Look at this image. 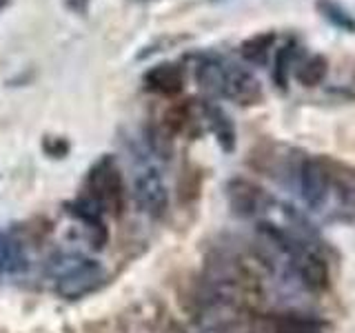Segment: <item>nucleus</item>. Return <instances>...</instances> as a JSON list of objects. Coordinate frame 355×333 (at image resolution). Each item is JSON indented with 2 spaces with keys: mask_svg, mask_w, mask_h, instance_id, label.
Masks as SVG:
<instances>
[{
  "mask_svg": "<svg viewBox=\"0 0 355 333\" xmlns=\"http://www.w3.org/2000/svg\"><path fill=\"white\" fill-rule=\"evenodd\" d=\"M27 260L20 244L0 229V273H20L25 271Z\"/></svg>",
  "mask_w": 355,
  "mask_h": 333,
  "instance_id": "9b49d317",
  "label": "nucleus"
},
{
  "mask_svg": "<svg viewBox=\"0 0 355 333\" xmlns=\"http://www.w3.org/2000/svg\"><path fill=\"white\" fill-rule=\"evenodd\" d=\"M47 273L53 280L55 293L67 300L94 293L105 280L103 264L83 253H55L47 264Z\"/></svg>",
  "mask_w": 355,
  "mask_h": 333,
  "instance_id": "f257e3e1",
  "label": "nucleus"
},
{
  "mask_svg": "<svg viewBox=\"0 0 355 333\" xmlns=\"http://www.w3.org/2000/svg\"><path fill=\"white\" fill-rule=\"evenodd\" d=\"M293 58H295V47L293 44H286L275 56V69H273V80L277 87H286V74L291 69L293 65Z\"/></svg>",
  "mask_w": 355,
  "mask_h": 333,
  "instance_id": "f3484780",
  "label": "nucleus"
},
{
  "mask_svg": "<svg viewBox=\"0 0 355 333\" xmlns=\"http://www.w3.org/2000/svg\"><path fill=\"white\" fill-rule=\"evenodd\" d=\"M89 3H92V0H64V5L69 7L73 14H87Z\"/></svg>",
  "mask_w": 355,
  "mask_h": 333,
  "instance_id": "aec40b11",
  "label": "nucleus"
},
{
  "mask_svg": "<svg viewBox=\"0 0 355 333\" xmlns=\"http://www.w3.org/2000/svg\"><path fill=\"white\" fill-rule=\"evenodd\" d=\"M329 178H331V185H336L338 194L344 198V203L355 205V171L351 169H336L331 171L329 169Z\"/></svg>",
  "mask_w": 355,
  "mask_h": 333,
  "instance_id": "dca6fc26",
  "label": "nucleus"
},
{
  "mask_svg": "<svg viewBox=\"0 0 355 333\" xmlns=\"http://www.w3.org/2000/svg\"><path fill=\"white\" fill-rule=\"evenodd\" d=\"M273 44H275V33L262 31L251 36L249 40H244L240 44V53H242V58L251 65H264L266 58H269V51L273 49Z\"/></svg>",
  "mask_w": 355,
  "mask_h": 333,
  "instance_id": "f8f14e48",
  "label": "nucleus"
},
{
  "mask_svg": "<svg viewBox=\"0 0 355 333\" xmlns=\"http://www.w3.org/2000/svg\"><path fill=\"white\" fill-rule=\"evenodd\" d=\"M300 185H302V194L309 203L318 205L331 187L329 169L318 160H306L300 166Z\"/></svg>",
  "mask_w": 355,
  "mask_h": 333,
  "instance_id": "6e6552de",
  "label": "nucleus"
},
{
  "mask_svg": "<svg viewBox=\"0 0 355 333\" xmlns=\"http://www.w3.org/2000/svg\"><path fill=\"white\" fill-rule=\"evenodd\" d=\"M96 209L103 214H120L125 207V185L116 160L111 155L100 158L87 173V196Z\"/></svg>",
  "mask_w": 355,
  "mask_h": 333,
  "instance_id": "f03ea898",
  "label": "nucleus"
},
{
  "mask_svg": "<svg viewBox=\"0 0 355 333\" xmlns=\"http://www.w3.org/2000/svg\"><path fill=\"white\" fill-rule=\"evenodd\" d=\"M222 98H229L238 105H255L262 100V85L249 69L238 65H227Z\"/></svg>",
  "mask_w": 355,
  "mask_h": 333,
  "instance_id": "39448f33",
  "label": "nucleus"
},
{
  "mask_svg": "<svg viewBox=\"0 0 355 333\" xmlns=\"http://www.w3.org/2000/svg\"><path fill=\"white\" fill-rule=\"evenodd\" d=\"M227 200H229L231 209L244 218L260 216L271 205V198L266 196L262 187H258L251 180H242V178H233V180H229Z\"/></svg>",
  "mask_w": 355,
  "mask_h": 333,
  "instance_id": "20e7f679",
  "label": "nucleus"
},
{
  "mask_svg": "<svg viewBox=\"0 0 355 333\" xmlns=\"http://www.w3.org/2000/svg\"><path fill=\"white\" fill-rule=\"evenodd\" d=\"M173 42H175L173 38H158L155 42L147 44V47H144V51L138 53V60H144V58H149L151 53H158V51H162V49H166V47H171Z\"/></svg>",
  "mask_w": 355,
  "mask_h": 333,
  "instance_id": "a211bd4d",
  "label": "nucleus"
},
{
  "mask_svg": "<svg viewBox=\"0 0 355 333\" xmlns=\"http://www.w3.org/2000/svg\"><path fill=\"white\" fill-rule=\"evenodd\" d=\"M44 149H47L51 155H55V158H60V155H64L67 153V142L62 140V138H47L44 140Z\"/></svg>",
  "mask_w": 355,
  "mask_h": 333,
  "instance_id": "6ab92c4d",
  "label": "nucleus"
},
{
  "mask_svg": "<svg viewBox=\"0 0 355 333\" xmlns=\"http://www.w3.org/2000/svg\"><path fill=\"white\" fill-rule=\"evenodd\" d=\"M144 85L149 92L173 98L184 89V69L175 62H160L153 65L151 69L144 74Z\"/></svg>",
  "mask_w": 355,
  "mask_h": 333,
  "instance_id": "423d86ee",
  "label": "nucleus"
},
{
  "mask_svg": "<svg viewBox=\"0 0 355 333\" xmlns=\"http://www.w3.org/2000/svg\"><path fill=\"white\" fill-rule=\"evenodd\" d=\"M140 3H149V0H140Z\"/></svg>",
  "mask_w": 355,
  "mask_h": 333,
  "instance_id": "412c9836",
  "label": "nucleus"
},
{
  "mask_svg": "<svg viewBox=\"0 0 355 333\" xmlns=\"http://www.w3.org/2000/svg\"><path fill=\"white\" fill-rule=\"evenodd\" d=\"M273 333H322L320 325L309 318H297V316H284L275 322Z\"/></svg>",
  "mask_w": 355,
  "mask_h": 333,
  "instance_id": "2eb2a0df",
  "label": "nucleus"
},
{
  "mask_svg": "<svg viewBox=\"0 0 355 333\" xmlns=\"http://www.w3.org/2000/svg\"><path fill=\"white\" fill-rule=\"evenodd\" d=\"M205 118L209 122L211 131H214L218 144L222 147V151L231 153L236 149V129H233V122L225 111L218 105H205Z\"/></svg>",
  "mask_w": 355,
  "mask_h": 333,
  "instance_id": "9d476101",
  "label": "nucleus"
},
{
  "mask_svg": "<svg viewBox=\"0 0 355 333\" xmlns=\"http://www.w3.org/2000/svg\"><path fill=\"white\" fill-rule=\"evenodd\" d=\"M327 71H329V60L324 58V56L315 53V56H309V58H304L302 62H300L295 78H297V83L304 85V87H318L327 78Z\"/></svg>",
  "mask_w": 355,
  "mask_h": 333,
  "instance_id": "ddd939ff",
  "label": "nucleus"
},
{
  "mask_svg": "<svg viewBox=\"0 0 355 333\" xmlns=\"http://www.w3.org/2000/svg\"><path fill=\"white\" fill-rule=\"evenodd\" d=\"M293 264L300 280L309 289H313V291H322L329 284V266L322 260V255H318L315 251L297 247L293 251Z\"/></svg>",
  "mask_w": 355,
  "mask_h": 333,
  "instance_id": "0eeeda50",
  "label": "nucleus"
},
{
  "mask_svg": "<svg viewBox=\"0 0 355 333\" xmlns=\"http://www.w3.org/2000/svg\"><path fill=\"white\" fill-rule=\"evenodd\" d=\"M133 198L138 207L151 218H160L169 207V191H166L164 178L160 169L151 162H140L133 173Z\"/></svg>",
  "mask_w": 355,
  "mask_h": 333,
  "instance_id": "7ed1b4c3",
  "label": "nucleus"
},
{
  "mask_svg": "<svg viewBox=\"0 0 355 333\" xmlns=\"http://www.w3.org/2000/svg\"><path fill=\"white\" fill-rule=\"evenodd\" d=\"M315 9L320 11L322 18H324L327 22H331L333 27L355 33V18L342 5H338L336 0H315Z\"/></svg>",
  "mask_w": 355,
  "mask_h": 333,
  "instance_id": "4468645a",
  "label": "nucleus"
},
{
  "mask_svg": "<svg viewBox=\"0 0 355 333\" xmlns=\"http://www.w3.org/2000/svg\"><path fill=\"white\" fill-rule=\"evenodd\" d=\"M225 71H227V62H222L216 56H205L196 65V83L200 85L202 92L211 96H222Z\"/></svg>",
  "mask_w": 355,
  "mask_h": 333,
  "instance_id": "1a4fd4ad",
  "label": "nucleus"
}]
</instances>
